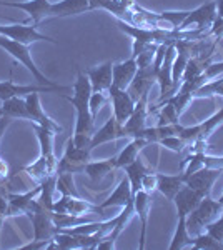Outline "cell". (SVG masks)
I'll return each instance as SVG.
<instances>
[{"instance_id":"obj_1","label":"cell","mask_w":223,"mask_h":250,"mask_svg":"<svg viewBox=\"0 0 223 250\" xmlns=\"http://www.w3.org/2000/svg\"><path fill=\"white\" fill-rule=\"evenodd\" d=\"M74 97L63 95L67 102H70L75 107L77 112V122H75V134L74 135H85L92 137L95 132V117L90 112V95H92V83L83 70L77 72V80L72 87Z\"/></svg>"},{"instance_id":"obj_2","label":"cell","mask_w":223,"mask_h":250,"mask_svg":"<svg viewBox=\"0 0 223 250\" xmlns=\"http://www.w3.org/2000/svg\"><path fill=\"white\" fill-rule=\"evenodd\" d=\"M220 212H222L220 200L210 199V195L203 197L202 202L186 215V219H185L186 230H188V233L192 237L200 235V233H203L206 230V227H208L213 220H217L218 217H220Z\"/></svg>"},{"instance_id":"obj_3","label":"cell","mask_w":223,"mask_h":250,"mask_svg":"<svg viewBox=\"0 0 223 250\" xmlns=\"http://www.w3.org/2000/svg\"><path fill=\"white\" fill-rule=\"evenodd\" d=\"M0 47H2L5 52H9V54L17 60L19 63H22V65L30 72L32 77H34V80L39 83V85H47V87L59 85V83L48 80L45 75L39 70V67L35 65V62L32 60V54H30V50H28V45H23V43H20V42H15V40L5 37V35H0Z\"/></svg>"},{"instance_id":"obj_4","label":"cell","mask_w":223,"mask_h":250,"mask_svg":"<svg viewBox=\"0 0 223 250\" xmlns=\"http://www.w3.org/2000/svg\"><path fill=\"white\" fill-rule=\"evenodd\" d=\"M90 148H82L72 140H67L63 155L57 165V173H80L85 170V165L90 162Z\"/></svg>"},{"instance_id":"obj_5","label":"cell","mask_w":223,"mask_h":250,"mask_svg":"<svg viewBox=\"0 0 223 250\" xmlns=\"http://www.w3.org/2000/svg\"><path fill=\"white\" fill-rule=\"evenodd\" d=\"M0 35H5L15 42H20L23 45H30L34 42H50L57 43L55 39L48 37L37 30L35 25H27V23H12V25H0Z\"/></svg>"},{"instance_id":"obj_6","label":"cell","mask_w":223,"mask_h":250,"mask_svg":"<svg viewBox=\"0 0 223 250\" xmlns=\"http://www.w3.org/2000/svg\"><path fill=\"white\" fill-rule=\"evenodd\" d=\"M52 212L72 213V215H88V213H100V215H103L105 213V210L99 207V204H92L88 200L72 195H60V199L54 202Z\"/></svg>"},{"instance_id":"obj_7","label":"cell","mask_w":223,"mask_h":250,"mask_svg":"<svg viewBox=\"0 0 223 250\" xmlns=\"http://www.w3.org/2000/svg\"><path fill=\"white\" fill-rule=\"evenodd\" d=\"M25 104H27V112H28V122L37 124L40 127H45L48 130H52L54 134H62L63 127L59 125L54 119H50L45 110L42 107V102H40V94L39 92H34V94L25 95Z\"/></svg>"},{"instance_id":"obj_8","label":"cell","mask_w":223,"mask_h":250,"mask_svg":"<svg viewBox=\"0 0 223 250\" xmlns=\"http://www.w3.org/2000/svg\"><path fill=\"white\" fill-rule=\"evenodd\" d=\"M72 87H65V85H57V87H47V85H39V83H34V85H17L12 80H5V82H0V100H7L10 97L15 95H28L34 94V92H39V94H59V92H70Z\"/></svg>"},{"instance_id":"obj_9","label":"cell","mask_w":223,"mask_h":250,"mask_svg":"<svg viewBox=\"0 0 223 250\" xmlns=\"http://www.w3.org/2000/svg\"><path fill=\"white\" fill-rule=\"evenodd\" d=\"M215 19H217V3L208 2V3H205V5H200L198 9L190 12L188 17L182 22L178 30H190L192 25H195L193 29H198L206 34V30L212 27Z\"/></svg>"},{"instance_id":"obj_10","label":"cell","mask_w":223,"mask_h":250,"mask_svg":"<svg viewBox=\"0 0 223 250\" xmlns=\"http://www.w3.org/2000/svg\"><path fill=\"white\" fill-rule=\"evenodd\" d=\"M28 217L34 227V240H52L60 232V229L52 219V210L40 208V210L30 212Z\"/></svg>"},{"instance_id":"obj_11","label":"cell","mask_w":223,"mask_h":250,"mask_svg":"<svg viewBox=\"0 0 223 250\" xmlns=\"http://www.w3.org/2000/svg\"><path fill=\"white\" fill-rule=\"evenodd\" d=\"M223 168H212V167H202L197 172H193L192 175H188L185 179V185H188L190 188L197 190L202 197H208L212 192L213 184L218 180Z\"/></svg>"},{"instance_id":"obj_12","label":"cell","mask_w":223,"mask_h":250,"mask_svg":"<svg viewBox=\"0 0 223 250\" xmlns=\"http://www.w3.org/2000/svg\"><path fill=\"white\" fill-rule=\"evenodd\" d=\"M148 125V95H143L137 100L132 115L123 124L128 139H140V134Z\"/></svg>"},{"instance_id":"obj_13","label":"cell","mask_w":223,"mask_h":250,"mask_svg":"<svg viewBox=\"0 0 223 250\" xmlns=\"http://www.w3.org/2000/svg\"><path fill=\"white\" fill-rule=\"evenodd\" d=\"M2 7H12V9H20L28 15L32 20V25L39 27V23L43 19L50 17L52 3L48 0H25V2H3L0 0Z\"/></svg>"},{"instance_id":"obj_14","label":"cell","mask_w":223,"mask_h":250,"mask_svg":"<svg viewBox=\"0 0 223 250\" xmlns=\"http://www.w3.org/2000/svg\"><path fill=\"white\" fill-rule=\"evenodd\" d=\"M108 99L112 102L113 108V117L119 120L120 124H125L128 120V117L132 115L133 108H135V100L128 94V90H122V88L110 87L108 90Z\"/></svg>"},{"instance_id":"obj_15","label":"cell","mask_w":223,"mask_h":250,"mask_svg":"<svg viewBox=\"0 0 223 250\" xmlns=\"http://www.w3.org/2000/svg\"><path fill=\"white\" fill-rule=\"evenodd\" d=\"M127 137V132H125V127L123 124H120L115 117H110V119L105 122V125L100 130L93 132L92 135V142H90V147L92 150L95 147L102 144H107V142H112V140H119V139H125Z\"/></svg>"},{"instance_id":"obj_16","label":"cell","mask_w":223,"mask_h":250,"mask_svg":"<svg viewBox=\"0 0 223 250\" xmlns=\"http://www.w3.org/2000/svg\"><path fill=\"white\" fill-rule=\"evenodd\" d=\"M139 65H137V59L130 57L125 62L120 63H113V70H112V85L122 90H127L128 85L132 83L133 77H135Z\"/></svg>"},{"instance_id":"obj_17","label":"cell","mask_w":223,"mask_h":250,"mask_svg":"<svg viewBox=\"0 0 223 250\" xmlns=\"http://www.w3.org/2000/svg\"><path fill=\"white\" fill-rule=\"evenodd\" d=\"M150 205H152V199L150 193L145 190H139L133 195V207H135V213L140 219V242L139 249H145V237H147V224H148V212Z\"/></svg>"},{"instance_id":"obj_18","label":"cell","mask_w":223,"mask_h":250,"mask_svg":"<svg viewBox=\"0 0 223 250\" xmlns=\"http://www.w3.org/2000/svg\"><path fill=\"white\" fill-rule=\"evenodd\" d=\"M202 199H203V197L197 190L190 188L188 185H183V187L178 190L177 195L173 197V204H175V207H177L178 219H186V215L202 202Z\"/></svg>"},{"instance_id":"obj_19","label":"cell","mask_w":223,"mask_h":250,"mask_svg":"<svg viewBox=\"0 0 223 250\" xmlns=\"http://www.w3.org/2000/svg\"><path fill=\"white\" fill-rule=\"evenodd\" d=\"M112 70H113L112 62H105L103 65H100V67L85 70L87 77L90 79L93 92H103V94H108V90H110V87H112Z\"/></svg>"},{"instance_id":"obj_20","label":"cell","mask_w":223,"mask_h":250,"mask_svg":"<svg viewBox=\"0 0 223 250\" xmlns=\"http://www.w3.org/2000/svg\"><path fill=\"white\" fill-rule=\"evenodd\" d=\"M133 199L132 195V187H130V182H128L127 177L120 180L119 185L115 187V190L112 192V195L108 199H105L103 202L99 204V207L102 210H107L110 207H125L130 200Z\"/></svg>"},{"instance_id":"obj_21","label":"cell","mask_w":223,"mask_h":250,"mask_svg":"<svg viewBox=\"0 0 223 250\" xmlns=\"http://www.w3.org/2000/svg\"><path fill=\"white\" fill-rule=\"evenodd\" d=\"M88 10H90L88 0H60L57 3H52L50 17H72Z\"/></svg>"},{"instance_id":"obj_22","label":"cell","mask_w":223,"mask_h":250,"mask_svg":"<svg viewBox=\"0 0 223 250\" xmlns=\"http://www.w3.org/2000/svg\"><path fill=\"white\" fill-rule=\"evenodd\" d=\"M185 185L182 173L177 175H167V173H157V190L168 200H173L178 190Z\"/></svg>"},{"instance_id":"obj_23","label":"cell","mask_w":223,"mask_h":250,"mask_svg":"<svg viewBox=\"0 0 223 250\" xmlns=\"http://www.w3.org/2000/svg\"><path fill=\"white\" fill-rule=\"evenodd\" d=\"M147 145H148V142L145 139H132L127 147L115 157L117 168H123V167H127L128 164L135 162V160L139 159V154L147 147Z\"/></svg>"},{"instance_id":"obj_24","label":"cell","mask_w":223,"mask_h":250,"mask_svg":"<svg viewBox=\"0 0 223 250\" xmlns=\"http://www.w3.org/2000/svg\"><path fill=\"white\" fill-rule=\"evenodd\" d=\"M113 170H117V165H115V157L107 160H99V162H88L85 165V173L88 175V179L92 182H100L103 180L105 177H108Z\"/></svg>"},{"instance_id":"obj_25","label":"cell","mask_w":223,"mask_h":250,"mask_svg":"<svg viewBox=\"0 0 223 250\" xmlns=\"http://www.w3.org/2000/svg\"><path fill=\"white\" fill-rule=\"evenodd\" d=\"M125 173H127V179L130 182V187H132V195H135L137 192L142 190V179H143L145 173H148L152 168L148 167L147 164L143 162V159H137L135 162L128 164L127 167H123Z\"/></svg>"},{"instance_id":"obj_26","label":"cell","mask_w":223,"mask_h":250,"mask_svg":"<svg viewBox=\"0 0 223 250\" xmlns=\"http://www.w3.org/2000/svg\"><path fill=\"white\" fill-rule=\"evenodd\" d=\"M2 112L5 117H10V119H23L28 120V112H27V104L25 99H22L20 95L10 97V99L3 100L2 102Z\"/></svg>"},{"instance_id":"obj_27","label":"cell","mask_w":223,"mask_h":250,"mask_svg":"<svg viewBox=\"0 0 223 250\" xmlns=\"http://www.w3.org/2000/svg\"><path fill=\"white\" fill-rule=\"evenodd\" d=\"M55 193H57V173L50 175L43 182H40V192L37 195V202L47 210H52L55 202Z\"/></svg>"},{"instance_id":"obj_28","label":"cell","mask_w":223,"mask_h":250,"mask_svg":"<svg viewBox=\"0 0 223 250\" xmlns=\"http://www.w3.org/2000/svg\"><path fill=\"white\" fill-rule=\"evenodd\" d=\"M133 5H135V0H110V2L103 7V10L110 12L115 19H120L127 22Z\"/></svg>"},{"instance_id":"obj_29","label":"cell","mask_w":223,"mask_h":250,"mask_svg":"<svg viewBox=\"0 0 223 250\" xmlns=\"http://www.w3.org/2000/svg\"><path fill=\"white\" fill-rule=\"evenodd\" d=\"M190 244H192V235H190L188 230H186L185 219H178L175 235H173L172 244H170V250H178V249L190 247Z\"/></svg>"},{"instance_id":"obj_30","label":"cell","mask_w":223,"mask_h":250,"mask_svg":"<svg viewBox=\"0 0 223 250\" xmlns=\"http://www.w3.org/2000/svg\"><path fill=\"white\" fill-rule=\"evenodd\" d=\"M192 249H198V250H205V249H210V250H223V242L217 240L213 235H210L208 232H203L197 237H192V244H190Z\"/></svg>"},{"instance_id":"obj_31","label":"cell","mask_w":223,"mask_h":250,"mask_svg":"<svg viewBox=\"0 0 223 250\" xmlns=\"http://www.w3.org/2000/svg\"><path fill=\"white\" fill-rule=\"evenodd\" d=\"M57 192L60 195L79 197V192H77L74 182V173H57Z\"/></svg>"},{"instance_id":"obj_32","label":"cell","mask_w":223,"mask_h":250,"mask_svg":"<svg viewBox=\"0 0 223 250\" xmlns=\"http://www.w3.org/2000/svg\"><path fill=\"white\" fill-rule=\"evenodd\" d=\"M220 124H223V107L217 112V114H213L212 117H210L208 120H205V122L198 124V127H200V135H198V139L208 140L210 134H212V132H213L215 128H217Z\"/></svg>"},{"instance_id":"obj_33","label":"cell","mask_w":223,"mask_h":250,"mask_svg":"<svg viewBox=\"0 0 223 250\" xmlns=\"http://www.w3.org/2000/svg\"><path fill=\"white\" fill-rule=\"evenodd\" d=\"M55 244H57V249L60 250H77L80 249V244L79 240H77V237L74 235V233H68L65 230H60L57 235L54 237Z\"/></svg>"},{"instance_id":"obj_34","label":"cell","mask_w":223,"mask_h":250,"mask_svg":"<svg viewBox=\"0 0 223 250\" xmlns=\"http://www.w3.org/2000/svg\"><path fill=\"white\" fill-rule=\"evenodd\" d=\"M205 95H223V77L208 80L195 92V97H205Z\"/></svg>"},{"instance_id":"obj_35","label":"cell","mask_w":223,"mask_h":250,"mask_svg":"<svg viewBox=\"0 0 223 250\" xmlns=\"http://www.w3.org/2000/svg\"><path fill=\"white\" fill-rule=\"evenodd\" d=\"M195 99V95L193 94H188V92H177L173 97H170L168 100H165V102H170L173 107H175L177 114L182 115L183 114V110L186 107H188V104L192 102V100Z\"/></svg>"},{"instance_id":"obj_36","label":"cell","mask_w":223,"mask_h":250,"mask_svg":"<svg viewBox=\"0 0 223 250\" xmlns=\"http://www.w3.org/2000/svg\"><path fill=\"white\" fill-rule=\"evenodd\" d=\"M158 144H160L162 147L168 148V150L177 152V154H183V150L186 147V144L178 135H168V137H165V139H162Z\"/></svg>"},{"instance_id":"obj_37","label":"cell","mask_w":223,"mask_h":250,"mask_svg":"<svg viewBox=\"0 0 223 250\" xmlns=\"http://www.w3.org/2000/svg\"><path fill=\"white\" fill-rule=\"evenodd\" d=\"M206 232L210 235H213L217 240L223 242V204H222V212H220V217L217 220H213L212 224L206 227Z\"/></svg>"},{"instance_id":"obj_38","label":"cell","mask_w":223,"mask_h":250,"mask_svg":"<svg viewBox=\"0 0 223 250\" xmlns=\"http://www.w3.org/2000/svg\"><path fill=\"white\" fill-rule=\"evenodd\" d=\"M105 102H107V94H103V92H92V95H90V112H92L93 117H97L100 107H102Z\"/></svg>"},{"instance_id":"obj_39","label":"cell","mask_w":223,"mask_h":250,"mask_svg":"<svg viewBox=\"0 0 223 250\" xmlns=\"http://www.w3.org/2000/svg\"><path fill=\"white\" fill-rule=\"evenodd\" d=\"M142 190L148 192L152 195L153 190H157V172L150 170L148 173H145L143 179H142Z\"/></svg>"},{"instance_id":"obj_40","label":"cell","mask_w":223,"mask_h":250,"mask_svg":"<svg viewBox=\"0 0 223 250\" xmlns=\"http://www.w3.org/2000/svg\"><path fill=\"white\" fill-rule=\"evenodd\" d=\"M203 75L206 80H213L218 79L220 75H223V62H215V63H208L203 70Z\"/></svg>"},{"instance_id":"obj_41","label":"cell","mask_w":223,"mask_h":250,"mask_svg":"<svg viewBox=\"0 0 223 250\" xmlns=\"http://www.w3.org/2000/svg\"><path fill=\"white\" fill-rule=\"evenodd\" d=\"M10 173H9V165H7L5 160L0 157V182H3V180L9 177Z\"/></svg>"},{"instance_id":"obj_42","label":"cell","mask_w":223,"mask_h":250,"mask_svg":"<svg viewBox=\"0 0 223 250\" xmlns=\"http://www.w3.org/2000/svg\"><path fill=\"white\" fill-rule=\"evenodd\" d=\"M12 120H14V119H10V117H5V115L0 119V140H2V137H3V134H5L7 128H9V125H10Z\"/></svg>"},{"instance_id":"obj_43","label":"cell","mask_w":223,"mask_h":250,"mask_svg":"<svg viewBox=\"0 0 223 250\" xmlns=\"http://www.w3.org/2000/svg\"><path fill=\"white\" fill-rule=\"evenodd\" d=\"M217 17L223 19V0H217Z\"/></svg>"},{"instance_id":"obj_44","label":"cell","mask_w":223,"mask_h":250,"mask_svg":"<svg viewBox=\"0 0 223 250\" xmlns=\"http://www.w3.org/2000/svg\"><path fill=\"white\" fill-rule=\"evenodd\" d=\"M3 117V112H2V108H0V119H2Z\"/></svg>"},{"instance_id":"obj_45","label":"cell","mask_w":223,"mask_h":250,"mask_svg":"<svg viewBox=\"0 0 223 250\" xmlns=\"http://www.w3.org/2000/svg\"><path fill=\"white\" fill-rule=\"evenodd\" d=\"M218 200H220V202L223 204V195H222V197H220V199H218Z\"/></svg>"}]
</instances>
